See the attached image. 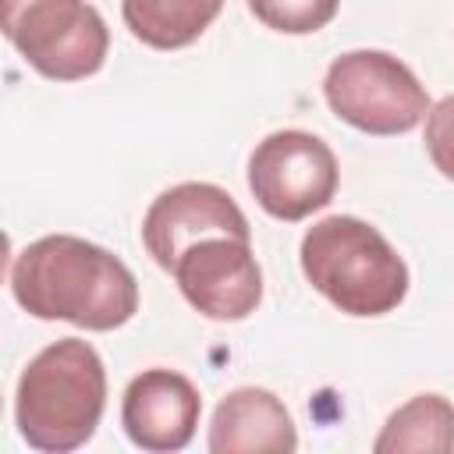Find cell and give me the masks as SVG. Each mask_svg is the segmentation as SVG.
I'll return each instance as SVG.
<instances>
[{
	"label": "cell",
	"mask_w": 454,
	"mask_h": 454,
	"mask_svg": "<svg viewBox=\"0 0 454 454\" xmlns=\"http://www.w3.org/2000/svg\"><path fill=\"white\" fill-rule=\"evenodd\" d=\"M376 454H404V450H454V404L443 394H419L401 404L383 433L372 443Z\"/></svg>",
	"instance_id": "obj_12"
},
{
	"label": "cell",
	"mask_w": 454,
	"mask_h": 454,
	"mask_svg": "<svg viewBox=\"0 0 454 454\" xmlns=\"http://www.w3.org/2000/svg\"><path fill=\"white\" fill-rule=\"evenodd\" d=\"M11 294L35 319H64L82 330H117L138 312L135 273L106 248L46 234L11 262Z\"/></svg>",
	"instance_id": "obj_1"
},
{
	"label": "cell",
	"mask_w": 454,
	"mask_h": 454,
	"mask_svg": "<svg viewBox=\"0 0 454 454\" xmlns=\"http://www.w3.org/2000/svg\"><path fill=\"white\" fill-rule=\"evenodd\" d=\"M202 415L195 383L174 369L138 372L121 401V426L128 440L153 454H170L192 443Z\"/></svg>",
	"instance_id": "obj_9"
},
{
	"label": "cell",
	"mask_w": 454,
	"mask_h": 454,
	"mask_svg": "<svg viewBox=\"0 0 454 454\" xmlns=\"http://www.w3.org/2000/svg\"><path fill=\"white\" fill-rule=\"evenodd\" d=\"M170 273L184 301L220 323H238L262 301V270L245 238H202L177 255Z\"/></svg>",
	"instance_id": "obj_7"
},
{
	"label": "cell",
	"mask_w": 454,
	"mask_h": 454,
	"mask_svg": "<svg viewBox=\"0 0 454 454\" xmlns=\"http://www.w3.org/2000/svg\"><path fill=\"white\" fill-rule=\"evenodd\" d=\"M330 110L365 135H404L429 114V96L415 71L383 50L340 53L323 78Z\"/></svg>",
	"instance_id": "obj_5"
},
{
	"label": "cell",
	"mask_w": 454,
	"mask_h": 454,
	"mask_svg": "<svg viewBox=\"0 0 454 454\" xmlns=\"http://www.w3.org/2000/svg\"><path fill=\"white\" fill-rule=\"evenodd\" d=\"M213 234L252 241V227L231 192L209 181H181L153 199L142 220V245L160 270H174L177 255Z\"/></svg>",
	"instance_id": "obj_8"
},
{
	"label": "cell",
	"mask_w": 454,
	"mask_h": 454,
	"mask_svg": "<svg viewBox=\"0 0 454 454\" xmlns=\"http://www.w3.org/2000/svg\"><path fill=\"white\" fill-rule=\"evenodd\" d=\"M106 408V369L89 340L60 337L21 372L14 394L18 433L28 447L67 454L92 440Z\"/></svg>",
	"instance_id": "obj_2"
},
{
	"label": "cell",
	"mask_w": 454,
	"mask_h": 454,
	"mask_svg": "<svg viewBox=\"0 0 454 454\" xmlns=\"http://www.w3.org/2000/svg\"><path fill=\"white\" fill-rule=\"evenodd\" d=\"M248 188L270 216L298 223L330 206L337 192V156L312 131H273L248 156Z\"/></svg>",
	"instance_id": "obj_6"
},
{
	"label": "cell",
	"mask_w": 454,
	"mask_h": 454,
	"mask_svg": "<svg viewBox=\"0 0 454 454\" xmlns=\"http://www.w3.org/2000/svg\"><path fill=\"white\" fill-rule=\"evenodd\" d=\"M298 447V429L284 401L262 387L231 390L209 422V450L213 454H287Z\"/></svg>",
	"instance_id": "obj_10"
},
{
	"label": "cell",
	"mask_w": 454,
	"mask_h": 454,
	"mask_svg": "<svg viewBox=\"0 0 454 454\" xmlns=\"http://www.w3.org/2000/svg\"><path fill=\"white\" fill-rule=\"evenodd\" d=\"M7 43L53 82H78L103 67L110 32L85 0H0Z\"/></svg>",
	"instance_id": "obj_4"
},
{
	"label": "cell",
	"mask_w": 454,
	"mask_h": 454,
	"mask_svg": "<svg viewBox=\"0 0 454 454\" xmlns=\"http://www.w3.org/2000/svg\"><path fill=\"white\" fill-rule=\"evenodd\" d=\"M426 153L433 167L454 181V92L433 103L426 114Z\"/></svg>",
	"instance_id": "obj_14"
},
{
	"label": "cell",
	"mask_w": 454,
	"mask_h": 454,
	"mask_svg": "<svg viewBox=\"0 0 454 454\" xmlns=\"http://www.w3.org/2000/svg\"><path fill=\"white\" fill-rule=\"evenodd\" d=\"M305 280L348 316H387L408 294V266L394 245L358 216H326L301 238Z\"/></svg>",
	"instance_id": "obj_3"
},
{
	"label": "cell",
	"mask_w": 454,
	"mask_h": 454,
	"mask_svg": "<svg viewBox=\"0 0 454 454\" xmlns=\"http://www.w3.org/2000/svg\"><path fill=\"white\" fill-rule=\"evenodd\" d=\"M340 0H248L252 14L284 35H309L333 21Z\"/></svg>",
	"instance_id": "obj_13"
},
{
	"label": "cell",
	"mask_w": 454,
	"mask_h": 454,
	"mask_svg": "<svg viewBox=\"0 0 454 454\" xmlns=\"http://www.w3.org/2000/svg\"><path fill=\"white\" fill-rule=\"evenodd\" d=\"M223 11V0H121L124 25L153 50L192 46Z\"/></svg>",
	"instance_id": "obj_11"
}]
</instances>
